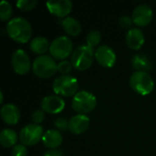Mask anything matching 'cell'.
Segmentation results:
<instances>
[{"instance_id": "6da1fadb", "label": "cell", "mask_w": 156, "mask_h": 156, "mask_svg": "<svg viewBox=\"0 0 156 156\" xmlns=\"http://www.w3.org/2000/svg\"><path fill=\"white\" fill-rule=\"evenodd\" d=\"M6 32L8 36L16 42L27 43L32 35V27L30 23L24 17L12 18L6 25Z\"/></svg>"}, {"instance_id": "7a4b0ae2", "label": "cell", "mask_w": 156, "mask_h": 156, "mask_svg": "<svg viewBox=\"0 0 156 156\" xmlns=\"http://www.w3.org/2000/svg\"><path fill=\"white\" fill-rule=\"evenodd\" d=\"M94 56L95 52L93 51L92 48L89 47L88 45H80L73 50L70 61L73 68L76 69L85 70L91 66Z\"/></svg>"}, {"instance_id": "3957f363", "label": "cell", "mask_w": 156, "mask_h": 156, "mask_svg": "<svg viewBox=\"0 0 156 156\" xmlns=\"http://www.w3.org/2000/svg\"><path fill=\"white\" fill-rule=\"evenodd\" d=\"M130 86L135 92L145 96L154 90V81L148 72L135 71L130 78Z\"/></svg>"}, {"instance_id": "277c9868", "label": "cell", "mask_w": 156, "mask_h": 156, "mask_svg": "<svg viewBox=\"0 0 156 156\" xmlns=\"http://www.w3.org/2000/svg\"><path fill=\"white\" fill-rule=\"evenodd\" d=\"M97 105L96 97L89 91L81 90L77 92L71 101V106L79 114H86L92 112Z\"/></svg>"}, {"instance_id": "5b68a950", "label": "cell", "mask_w": 156, "mask_h": 156, "mask_svg": "<svg viewBox=\"0 0 156 156\" xmlns=\"http://www.w3.org/2000/svg\"><path fill=\"white\" fill-rule=\"evenodd\" d=\"M32 69L35 75L39 78H49L58 70V64L55 59L48 55H41L35 58Z\"/></svg>"}, {"instance_id": "8992f818", "label": "cell", "mask_w": 156, "mask_h": 156, "mask_svg": "<svg viewBox=\"0 0 156 156\" xmlns=\"http://www.w3.org/2000/svg\"><path fill=\"white\" fill-rule=\"evenodd\" d=\"M52 87L56 94L70 97L77 93L79 83L77 79L73 76L61 75L54 80Z\"/></svg>"}, {"instance_id": "52a82bcc", "label": "cell", "mask_w": 156, "mask_h": 156, "mask_svg": "<svg viewBox=\"0 0 156 156\" xmlns=\"http://www.w3.org/2000/svg\"><path fill=\"white\" fill-rule=\"evenodd\" d=\"M73 50V44L71 39L66 36L56 37L50 44L49 52L51 56L58 59H64L68 58Z\"/></svg>"}, {"instance_id": "ba28073f", "label": "cell", "mask_w": 156, "mask_h": 156, "mask_svg": "<svg viewBox=\"0 0 156 156\" xmlns=\"http://www.w3.org/2000/svg\"><path fill=\"white\" fill-rule=\"evenodd\" d=\"M44 135L42 126L38 124H28L23 127L19 133V140L22 144L32 146L42 140Z\"/></svg>"}, {"instance_id": "9c48e42d", "label": "cell", "mask_w": 156, "mask_h": 156, "mask_svg": "<svg viewBox=\"0 0 156 156\" xmlns=\"http://www.w3.org/2000/svg\"><path fill=\"white\" fill-rule=\"evenodd\" d=\"M11 63L13 69L19 75L27 74L30 69V58L27 53L19 48L16 49L11 57Z\"/></svg>"}, {"instance_id": "30bf717a", "label": "cell", "mask_w": 156, "mask_h": 156, "mask_svg": "<svg viewBox=\"0 0 156 156\" xmlns=\"http://www.w3.org/2000/svg\"><path fill=\"white\" fill-rule=\"evenodd\" d=\"M95 58L102 67L112 68L116 62V54L111 47L101 45L95 50Z\"/></svg>"}, {"instance_id": "8fae6325", "label": "cell", "mask_w": 156, "mask_h": 156, "mask_svg": "<svg viewBox=\"0 0 156 156\" xmlns=\"http://www.w3.org/2000/svg\"><path fill=\"white\" fill-rule=\"evenodd\" d=\"M153 9L145 4L139 5L133 12L132 18L135 25L139 27H144L150 24L153 19Z\"/></svg>"}, {"instance_id": "7c38bea8", "label": "cell", "mask_w": 156, "mask_h": 156, "mask_svg": "<svg viewBox=\"0 0 156 156\" xmlns=\"http://www.w3.org/2000/svg\"><path fill=\"white\" fill-rule=\"evenodd\" d=\"M64 108L65 101L58 95H48L41 101V109L48 113H59L64 110Z\"/></svg>"}, {"instance_id": "4fadbf2b", "label": "cell", "mask_w": 156, "mask_h": 156, "mask_svg": "<svg viewBox=\"0 0 156 156\" xmlns=\"http://www.w3.org/2000/svg\"><path fill=\"white\" fill-rule=\"evenodd\" d=\"M47 7L49 12L58 17H67L72 9V2L70 0H54L48 1Z\"/></svg>"}, {"instance_id": "5bb4252c", "label": "cell", "mask_w": 156, "mask_h": 156, "mask_svg": "<svg viewBox=\"0 0 156 156\" xmlns=\"http://www.w3.org/2000/svg\"><path fill=\"white\" fill-rule=\"evenodd\" d=\"M90 126V119L85 114H77L69 121V130L74 134H80Z\"/></svg>"}, {"instance_id": "9a60e30c", "label": "cell", "mask_w": 156, "mask_h": 156, "mask_svg": "<svg viewBox=\"0 0 156 156\" xmlns=\"http://www.w3.org/2000/svg\"><path fill=\"white\" fill-rule=\"evenodd\" d=\"M1 117L3 121L9 125H16L20 119V111L19 109L12 103H7L2 106Z\"/></svg>"}, {"instance_id": "2e32d148", "label": "cell", "mask_w": 156, "mask_h": 156, "mask_svg": "<svg viewBox=\"0 0 156 156\" xmlns=\"http://www.w3.org/2000/svg\"><path fill=\"white\" fill-rule=\"evenodd\" d=\"M125 40H126V44L130 48L137 50L140 49L144 43L145 40L144 34L141 29L137 27H133L128 30Z\"/></svg>"}, {"instance_id": "e0dca14e", "label": "cell", "mask_w": 156, "mask_h": 156, "mask_svg": "<svg viewBox=\"0 0 156 156\" xmlns=\"http://www.w3.org/2000/svg\"><path fill=\"white\" fill-rule=\"evenodd\" d=\"M63 141L62 134L58 130H48L45 132L42 142L46 147L50 149H57Z\"/></svg>"}, {"instance_id": "ac0fdd59", "label": "cell", "mask_w": 156, "mask_h": 156, "mask_svg": "<svg viewBox=\"0 0 156 156\" xmlns=\"http://www.w3.org/2000/svg\"><path fill=\"white\" fill-rule=\"evenodd\" d=\"M132 65L133 69H136V71H144L148 72L152 69V62L148 58V57L145 54L139 53L133 56L132 59Z\"/></svg>"}, {"instance_id": "d6986e66", "label": "cell", "mask_w": 156, "mask_h": 156, "mask_svg": "<svg viewBox=\"0 0 156 156\" xmlns=\"http://www.w3.org/2000/svg\"><path fill=\"white\" fill-rule=\"evenodd\" d=\"M29 47H30L31 51H33L35 54H38L41 56V55H44V53L48 51V49H49L50 44L45 37L38 36V37H34L30 41Z\"/></svg>"}, {"instance_id": "ffe728a7", "label": "cell", "mask_w": 156, "mask_h": 156, "mask_svg": "<svg viewBox=\"0 0 156 156\" xmlns=\"http://www.w3.org/2000/svg\"><path fill=\"white\" fill-rule=\"evenodd\" d=\"M62 27L65 32L70 36H78L81 31V25L80 23L72 16H67L65 17L62 22Z\"/></svg>"}, {"instance_id": "44dd1931", "label": "cell", "mask_w": 156, "mask_h": 156, "mask_svg": "<svg viewBox=\"0 0 156 156\" xmlns=\"http://www.w3.org/2000/svg\"><path fill=\"white\" fill-rule=\"evenodd\" d=\"M17 142V134L12 129H4L0 133V144L5 148L14 147Z\"/></svg>"}, {"instance_id": "7402d4cb", "label": "cell", "mask_w": 156, "mask_h": 156, "mask_svg": "<svg viewBox=\"0 0 156 156\" xmlns=\"http://www.w3.org/2000/svg\"><path fill=\"white\" fill-rule=\"evenodd\" d=\"M101 34L99 30H96V29H93L91 31H90L87 35V37H86V42L89 47L90 48H94L96 46H98L101 42Z\"/></svg>"}, {"instance_id": "603a6c76", "label": "cell", "mask_w": 156, "mask_h": 156, "mask_svg": "<svg viewBox=\"0 0 156 156\" xmlns=\"http://www.w3.org/2000/svg\"><path fill=\"white\" fill-rule=\"evenodd\" d=\"M12 11H13L12 6L7 1H5V0L1 1V3H0V18H1V20H3V21L8 20L12 15Z\"/></svg>"}, {"instance_id": "cb8c5ba5", "label": "cell", "mask_w": 156, "mask_h": 156, "mask_svg": "<svg viewBox=\"0 0 156 156\" xmlns=\"http://www.w3.org/2000/svg\"><path fill=\"white\" fill-rule=\"evenodd\" d=\"M37 0H18L16 6L23 11H29L37 5Z\"/></svg>"}, {"instance_id": "d4e9b609", "label": "cell", "mask_w": 156, "mask_h": 156, "mask_svg": "<svg viewBox=\"0 0 156 156\" xmlns=\"http://www.w3.org/2000/svg\"><path fill=\"white\" fill-rule=\"evenodd\" d=\"M72 63L69 60H62L58 64V70L62 75H69L72 69Z\"/></svg>"}, {"instance_id": "484cf974", "label": "cell", "mask_w": 156, "mask_h": 156, "mask_svg": "<svg viewBox=\"0 0 156 156\" xmlns=\"http://www.w3.org/2000/svg\"><path fill=\"white\" fill-rule=\"evenodd\" d=\"M11 154H12V156H27V148L26 147V145H24L22 144H16L12 148Z\"/></svg>"}, {"instance_id": "4316f807", "label": "cell", "mask_w": 156, "mask_h": 156, "mask_svg": "<svg viewBox=\"0 0 156 156\" xmlns=\"http://www.w3.org/2000/svg\"><path fill=\"white\" fill-rule=\"evenodd\" d=\"M31 119L35 124H39V123L43 122L45 120V112L42 109L34 111L31 115Z\"/></svg>"}, {"instance_id": "83f0119b", "label": "cell", "mask_w": 156, "mask_h": 156, "mask_svg": "<svg viewBox=\"0 0 156 156\" xmlns=\"http://www.w3.org/2000/svg\"><path fill=\"white\" fill-rule=\"evenodd\" d=\"M54 124L56 128L58 129V131H66L67 129H69V122L67 121V119L63 117L57 118L55 120Z\"/></svg>"}, {"instance_id": "f1b7e54d", "label": "cell", "mask_w": 156, "mask_h": 156, "mask_svg": "<svg viewBox=\"0 0 156 156\" xmlns=\"http://www.w3.org/2000/svg\"><path fill=\"white\" fill-rule=\"evenodd\" d=\"M133 23V18L129 16H122L119 20V24L121 27L124 29H131L130 27H132Z\"/></svg>"}, {"instance_id": "f546056e", "label": "cell", "mask_w": 156, "mask_h": 156, "mask_svg": "<svg viewBox=\"0 0 156 156\" xmlns=\"http://www.w3.org/2000/svg\"><path fill=\"white\" fill-rule=\"evenodd\" d=\"M44 156H64L62 151L58 150V149H50L49 151H48Z\"/></svg>"}, {"instance_id": "4dcf8cb0", "label": "cell", "mask_w": 156, "mask_h": 156, "mask_svg": "<svg viewBox=\"0 0 156 156\" xmlns=\"http://www.w3.org/2000/svg\"><path fill=\"white\" fill-rule=\"evenodd\" d=\"M0 98H1V100H0V103H3V101H4V95H3V92H2V91H0Z\"/></svg>"}]
</instances>
